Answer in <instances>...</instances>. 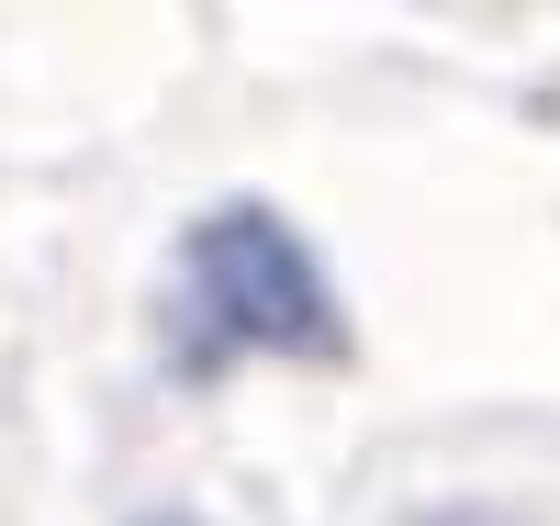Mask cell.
<instances>
[{"label":"cell","mask_w":560,"mask_h":526,"mask_svg":"<svg viewBox=\"0 0 560 526\" xmlns=\"http://www.w3.org/2000/svg\"><path fill=\"white\" fill-rule=\"evenodd\" d=\"M224 359L348 370V303L314 269L303 224L269 202H213L179 235V370H224Z\"/></svg>","instance_id":"6da1fadb"},{"label":"cell","mask_w":560,"mask_h":526,"mask_svg":"<svg viewBox=\"0 0 560 526\" xmlns=\"http://www.w3.org/2000/svg\"><path fill=\"white\" fill-rule=\"evenodd\" d=\"M415 526H538V515H493V504H438V515H415Z\"/></svg>","instance_id":"7a4b0ae2"}]
</instances>
